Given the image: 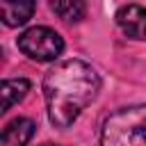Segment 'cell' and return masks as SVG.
I'll return each instance as SVG.
<instances>
[{
	"label": "cell",
	"mask_w": 146,
	"mask_h": 146,
	"mask_svg": "<svg viewBox=\"0 0 146 146\" xmlns=\"http://www.w3.org/2000/svg\"><path fill=\"white\" fill-rule=\"evenodd\" d=\"M100 91V78L82 59L57 62L43 75V98L55 128H68Z\"/></svg>",
	"instance_id": "6da1fadb"
},
{
	"label": "cell",
	"mask_w": 146,
	"mask_h": 146,
	"mask_svg": "<svg viewBox=\"0 0 146 146\" xmlns=\"http://www.w3.org/2000/svg\"><path fill=\"white\" fill-rule=\"evenodd\" d=\"M100 146H146V103L110 114L100 130Z\"/></svg>",
	"instance_id": "7a4b0ae2"
},
{
	"label": "cell",
	"mask_w": 146,
	"mask_h": 146,
	"mask_svg": "<svg viewBox=\"0 0 146 146\" xmlns=\"http://www.w3.org/2000/svg\"><path fill=\"white\" fill-rule=\"evenodd\" d=\"M16 43L21 48V52H25L34 62H55L64 50V39L46 25L25 30Z\"/></svg>",
	"instance_id": "3957f363"
},
{
	"label": "cell",
	"mask_w": 146,
	"mask_h": 146,
	"mask_svg": "<svg viewBox=\"0 0 146 146\" xmlns=\"http://www.w3.org/2000/svg\"><path fill=\"white\" fill-rule=\"evenodd\" d=\"M116 23L130 39H137V41L146 39V7H141V5H123V7H119Z\"/></svg>",
	"instance_id": "277c9868"
},
{
	"label": "cell",
	"mask_w": 146,
	"mask_h": 146,
	"mask_svg": "<svg viewBox=\"0 0 146 146\" xmlns=\"http://www.w3.org/2000/svg\"><path fill=\"white\" fill-rule=\"evenodd\" d=\"M34 135V121L32 119H14L2 128V139L0 146H25Z\"/></svg>",
	"instance_id": "5b68a950"
},
{
	"label": "cell",
	"mask_w": 146,
	"mask_h": 146,
	"mask_svg": "<svg viewBox=\"0 0 146 146\" xmlns=\"http://www.w3.org/2000/svg\"><path fill=\"white\" fill-rule=\"evenodd\" d=\"M34 2L30 0H18V2H9V0H2L0 2V16H2V23L7 27H18V25H25L32 14H34Z\"/></svg>",
	"instance_id": "8992f818"
},
{
	"label": "cell",
	"mask_w": 146,
	"mask_h": 146,
	"mask_svg": "<svg viewBox=\"0 0 146 146\" xmlns=\"http://www.w3.org/2000/svg\"><path fill=\"white\" fill-rule=\"evenodd\" d=\"M30 91V82L25 78H14V80H5L2 82V110L0 112H7L11 110V105L21 103Z\"/></svg>",
	"instance_id": "52a82bcc"
},
{
	"label": "cell",
	"mask_w": 146,
	"mask_h": 146,
	"mask_svg": "<svg viewBox=\"0 0 146 146\" xmlns=\"http://www.w3.org/2000/svg\"><path fill=\"white\" fill-rule=\"evenodd\" d=\"M50 9H52L59 18H64L66 23H78V21H82V18H84V11H87L84 2H80V0H55V2H50Z\"/></svg>",
	"instance_id": "ba28073f"
},
{
	"label": "cell",
	"mask_w": 146,
	"mask_h": 146,
	"mask_svg": "<svg viewBox=\"0 0 146 146\" xmlns=\"http://www.w3.org/2000/svg\"><path fill=\"white\" fill-rule=\"evenodd\" d=\"M43 146H55V144H43Z\"/></svg>",
	"instance_id": "9c48e42d"
}]
</instances>
